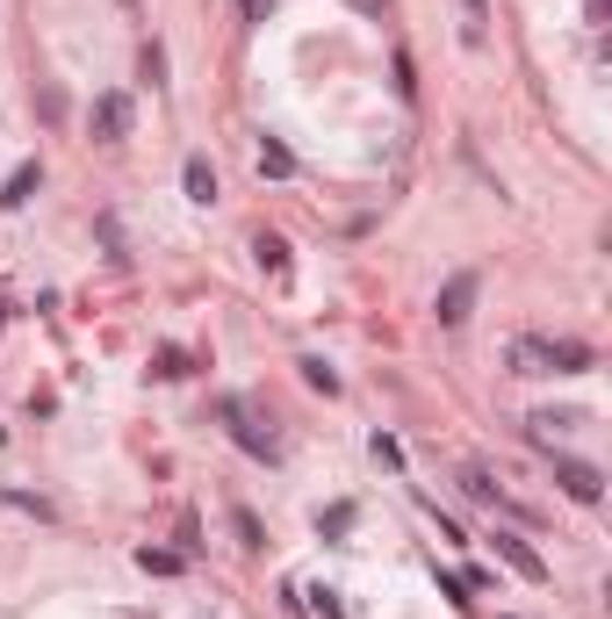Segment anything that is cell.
Listing matches in <instances>:
<instances>
[{
  "instance_id": "cell-1",
  "label": "cell",
  "mask_w": 612,
  "mask_h": 619,
  "mask_svg": "<svg viewBox=\"0 0 612 619\" xmlns=\"http://www.w3.org/2000/svg\"><path fill=\"white\" fill-rule=\"evenodd\" d=\"M216 418H224V425H231V440H238V447L252 454V462H274V454H281V447H274V432H267L260 418L245 411L238 396H224V404H216Z\"/></svg>"
},
{
  "instance_id": "cell-2",
  "label": "cell",
  "mask_w": 612,
  "mask_h": 619,
  "mask_svg": "<svg viewBox=\"0 0 612 619\" xmlns=\"http://www.w3.org/2000/svg\"><path fill=\"white\" fill-rule=\"evenodd\" d=\"M94 138L102 144L130 138V94H94Z\"/></svg>"
},
{
  "instance_id": "cell-3",
  "label": "cell",
  "mask_w": 612,
  "mask_h": 619,
  "mask_svg": "<svg viewBox=\"0 0 612 619\" xmlns=\"http://www.w3.org/2000/svg\"><path fill=\"white\" fill-rule=\"evenodd\" d=\"M475 289H483V281H475V275H455V281H447V289H439V325H447V331H455V325H469V310H475Z\"/></svg>"
},
{
  "instance_id": "cell-4",
  "label": "cell",
  "mask_w": 612,
  "mask_h": 619,
  "mask_svg": "<svg viewBox=\"0 0 612 619\" xmlns=\"http://www.w3.org/2000/svg\"><path fill=\"white\" fill-rule=\"evenodd\" d=\"M555 482H562V498H577V504L605 498V476H598L591 462H555Z\"/></svg>"
},
{
  "instance_id": "cell-5",
  "label": "cell",
  "mask_w": 612,
  "mask_h": 619,
  "mask_svg": "<svg viewBox=\"0 0 612 619\" xmlns=\"http://www.w3.org/2000/svg\"><path fill=\"white\" fill-rule=\"evenodd\" d=\"M505 367H511V375H526V382H533V375H555V361H548V339H533V331H526V339H511V346H505Z\"/></svg>"
},
{
  "instance_id": "cell-6",
  "label": "cell",
  "mask_w": 612,
  "mask_h": 619,
  "mask_svg": "<svg viewBox=\"0 0 612 619\" xmlns=\"http://www.w3.org/2000/svg\"><path fill=\"white\" fill-rule=\"evenodd\" d=\"M497 554H505V562H511V569H519L526 584H548V562H541V554H533V548H526V540H511V534H497Z\"/></svg>"
},
{
  "instance_id": "cell-7",
  "label": "cell",
  "mask_w": 612,
  "mask_h": 619,
  "mask_svg": "<svg viewBox=\"0 0 612 619\" xmlns=\"http://www.w3.org/2000/svg\"><path fill=\"white\" fill-rule=\"evenodd\" d=\"M548 361H555V375H584V367H591V346L584 339H548Z\"/></svg>"
},
{
  "instance_id": "cell-8",
  "label": "cell",
  "mask_w": 612,
  "mask_h": 619,
  "mask_svg": "<svg viewBox=\"0 0 612 619\" xmlns=\"http://www.w3.org/2000/svg\"><path fill=\"white\" fill-rule=\"evenodd\" d=\"M36 180H44V166H36V159H22V166L8 173V188H0V202H8V209H22V202L36 195Z\"/></svg>"
},
{
  "instance_id": "cell-9",
  "label": "cell",
  "mask_w": 612,
  "mask_h": 619,
  "mask_svg": "<svg viewBox=\"0 0 612 619\" xmlns=\"http://www.w3.org/2000/svg\"><path fill=\"white\" fill-rule=\"evenodd\" d=\"M526 425H533V440H541V447H555L562 432H569V425H584V418H577V411H533Z\"/></svg>"
},
{
  "instance_id": "cell-10",
  "label": "cell",
  "mask_w": 612,
  "mask_h": 619,
  "mask_svg": "<svg viewBox=\"0 0 612 619\" xmlns=\"http://www.w3.org/2000/svg\"><path fill=\"white\" fill-rule=\"evenodd\" d=\"M252 259H260V267H267L274 281H289V245H281L274 231H260V238H252Z\"/></svg>"
},
{
  "instance_id": "cell-11",
  "label": "cell",
  "mask_w": 612,
  "mask_h": 619,
  "mask_svg": "<svg viewBox=\"0 0 612 619\" xmlns=\"http://www.w3.org/2000/svg\"><path fill=\"white\" fill-rule=\"evenodd\" d=\"M260 173L267 180H289V173H296V152H289L281 138H260Z\"/></svg>"
},
{
  "instance_id": "cell-12",
  "label": "cell",
  "mask_w": 612,
  "mask_h": 619,
  "mask_svg": "<svg viewBox=\"0 0 612 619\" xmlns=\"http://www.w3.org/2000/svg\"><path fill=\"white\" fill-rule=\"evenodd\" d=\"M180 180H188V202H202V209L216 202V173H210V159H188V173H180Z\"/></svg>"
},
{
  "instance_id": "cell-13",
  "label": "cell",
  "mask_w": 612,
  "mask_h": 619,
  "mask_svg": "<svg viewBox=\"0 0 612 619\" xmlns=\"http://www.w3.org/2000/svg\"><path fill=\"white\" fill-rule=\"evenodd\" d=\"M483 30H490V0H461V36L483 44Z\"/></svg>"
},
{
  "instance_id": "cell-14",
  "label": "cell",
  "mask_w": 612,
  "mask_h": 619,
  "mask_svg": "<svg viewBox=\"0 0 612 619\" xmlns=\"http://www.w3.org/2000/svg\"><path fill=\"white\" fill-rule=\"evenodd\" d=\"M303 382H310V389H325V396H339V375H332V367H325V361H317V353H303Z\"/></svg>"
},
{
  "instance_id": "cell-15",
  "label": "cell",
  "mask_w": 612,
  "mask_h": 619,
  "mask_svg": "<svg viewBox=\"0 0 612 619\" xmlns=\"http://www.w3.org/2000/svg\"><path fill=\"white\" fill-rule=\"evenodd\" d=\"M158 375H166V382H180V375H195V361H188V353H180V346H158Z\"/></svg>"
},
{
  "instance_id": "cell-16",
  "label": "cell",
  "mask_w": 612,
  "mask_h": 619,
  "mask_svg": "<svg viewBox=\"0 0 612 619\" xmlns=\"http://www.w3.org/2000/svg\"><path fill=\"white\" fill-rule=\"evenodd\" d=\"M461 490H469L475 504H497V482H490V468H461Z\"/></svg>"
},
{
  "instance_id": "cell-17",
  "label": "cell",
  "mask_w": 612,
  "mask_h": 619,
  "mask_svg": "<svg viewBox=\"0 0 612 619\" xmlns=\"http://www.w3.org/2000/svg\"><path fill=\"white\" fill-rule=\"evenodd\" d=\"M231 526H238V548H267V534H260V518L245 512V504H238V512H231Z\"/></svg>"
},
{
  "instance_id": "cell-18",
  "label": "cell",
  "mask_w": 612,
  "mask_h": 619,
  "mask_svg": "<svg viewBox=\"0 0 612 619\" xmlns=\"http://www.w3.org/2000/svg\"><path fill=\"white\" fill-rule=\"evenodd\" d=\"M138 562H144V569H152V576H180V554H174V548H144V554H138Z\"/></svg>"
},
{
  "instance_id": "cell-19",
  "label": "cell",
  "mask_w": 612,
  "mask_h": 619,
  "mask_svg": "<svg viewBox=\"0 0 612 619\" xmlns=\"http://www.w3.org/2000/svg\"><path fill=\"white\" fill-rule=\"evenodd\" d=\"M94 231H102V245H108V259H130V253H122V224H116V217H102V224H94Z\"/></svg>"
},
{
  "instance_id": "cell-20",
  "label": "cell",
  "mask_w": 612,
  "mask_h": 619,
  "mask_svg": "<svg viewBox=\"0 0 612 619\" xmlns=\"http://www.w3.org/2000/svg\"><path fill=\"white\" fill-rule=\"evenodd\" d=\"M317 526H325V534H346V526H353V504H332V512L317 518Z\"/></svg>"
},
{
  "instance_id": "cell-21",
  "label": "cell",
  "mask_w": 612,
  "mask_h": 619,
  "mask_svg": "<svg viewBox=\"0 0 612 619\" xmlns=\"http://www.w3.org/2000/svg\"><path fill=\"white\" fill-rule=\"evenodd\" d=\"M238 15L245 22H267V15H274V0H238Z\"/></svg>"
},
{
  "instance_id": "cell-22",
  "label": "cell",
  "mask_w": 612,
  "mask_h": 619,
  "mask_svg": "<svg viewBox=\"0 0 612 619\" xmlns=\"http://www.w3.org/2000/svg\"><path fill=\"white\" fill-rule=\"evenodd\" d=\"M346 8H361V15H382L389 0H346Z\"/></svg>"
},
{
  "instance_id": "cell-23",
  "label": "cell",
  "mask_w": 612,
  "mask_h": 619,
  "mask_svg": "<svg viewBox=\"0 0 612 619\" xmlns=\"http://www.w3.org/2000/svg\"><path fill=\"white\" fill-rule=\"evenodd\" d=\"M0 325H8V295H0Z\"/></svg>"
}]
</instances>
